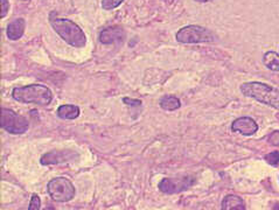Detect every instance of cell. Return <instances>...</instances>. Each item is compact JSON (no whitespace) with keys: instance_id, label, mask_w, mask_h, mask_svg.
<instances>
[{"instance_id":"1","label":"cell","mask_w":279,"mask_h":210,"mask_svg":"<svg viewBox=\"0 0 279 210\" xmlns=\"http://www.w3.org/2000/svg\"><path fill=\"white\" fill-rule=\"evenodd\" d=\"M49 23L53 27L55 33L72 47L83 48L87 44L83 29L73 20L59 18L55 12H51L49 14Z\"/></svg>"},{"instance_id":"2","label":"cell","mask_w":279,"mask_h":210,"mask_svg":"<svg viewBox=\"0 0 279 210\" xmlns=\"http://www.w3.org/2000/svg\"><path fill=\"white\" fill-rule=\"evenodd\" d=\"M12 97L23 104L48 105L53 100V93L44 84H29L26 87L14 88Z\"/></svg>"},{"instance_id":"3","label":"cell","mask_w":279,"mask_h":210,"mask_svg":"<svg viewBox=\"0 0 279 210\" xmlns=\"http://www.w3.org/2000/svg\"><path fill=\"white\" fill-rule=\"evenodd\" d=\"M244 96L258 100L279 110V89L260 82H247L240 88Z\"/></svg>"},{"instance_id":"4","label":"cell","mask_w":279,"mask_h":210,"mask_svg":"<svg viewBox=\"0 0 279 210\" xmlns=\"http://www.w3.org/2000/svg\"><path fill=\"white\" fill-rule=\"evenodd\" d=\"M176 39L180 44H202V42H213L215 40V35L211 30L204 27L189 25L178 30Z\"/></svg>"},{"instance_id":"5","label":"cell","mask_w":279,"mask_h":210,"mask_svg":"<svg viewBox=\"0 0 279 210\" xmlns=\"http://www.w3.org/2000/svg\"><path fill=\"white\" fill-rule=\"evenodd\" d=\"M47 190L51 199L55 202H69L75 196V187L72 181L64 176H59L49 181Z\"/></svg>"},{"instance_id":"6","label":"cell","mask_w":279,"mask_h":210,"mask_svg":"<svg viewBox=\"0 0 279 210\" xmlns=\"http://www.w3.org/2000/svg\"><path fill=\"white\" fill-rule=\"evenodd\" d=\"M0 125L6 132L11 135H23L28 130V120L24 116L18 115L17 112L10 109H1V117H0Z\"/></svg>"},{"instance_id":"7","label":"cell","mask_w":279,"mask_h":210,"mask_svg":"<svg viewBox=\"0 0 279 210\" xmlns=\"http://www.w3.org/2000/svg\"><path fill=\"white\" fill-rule=\"evenodd\" d=\"M195 184L194 176H182V178H166L159 182L158 188L164 194H177L191 188Z\"/></svg>"},{"instance_id":"8","label":"cell","mask_w":279,"mask_h":210,"mask_svg":"<svg viewBox=\"0 0 279 210\" xmlns=\"http://www.w3.org/2000/svg\"><path fill=\"white\" fill-rule=\"evenodd\" d=\"M74 157H77V154L75 152L70 150H62V151H51L45 155H42V158L40 159L41 165L47 166V165H57V163H66V161L73 160Z\"/></svg>"},{"instance_id":"9","label":"cell","mask_w":279,"mask_h":210,"mask_svg":"<svg viewBox=\"0 0 279 210\" xmlns=\"http://www.w3.org/2000/svg\"><path fill=\"white\" fill-rule=\"evenodd\" d=\"M258 125L251 117H241L232 121L231 131L232 132H238L243 136H251L257 132Z\"/></svg>"},{"instance_id":"10","label":"cell","mask_w":279,"mask_h":210,"mask_svg":"<svg viewBox=\"0 0 279 210\" xmlns=\"http://www.w3.org/2000/svg\"><path fill=\"white\" fill-rule=\"evenodd\" d=\"M125 38V32L121 26L106 27L100 33V41L103 45H111L115 42H122Z\"/></svg>"},{"instance_id":"11","label":"cell","mask_w":279,"mask_h":210,"mask_svg":"<svg viewBox=\"0 0 279 210\" xmlns=\"http://www.w3.org/2000/svg\"><path fill=\"white\" fill-rule=\"evenodd\" d=\"M25 28H26V21H25L24 18H18V19H14L8 23L6 34H7V38L10 40L17 41L23 38Z\"/></svg>"},{"instance_id":"12","label":"cell","mask_w":279,"mask_h":210,"mask_svg":"<svg viewBox=\"0 0 279 210\" xmlns=\"http://www.w3.org/2000/svg\"><path fill=\"white\" fill-rule=\"evenodd\" d=\"M79 108L77 105L73 104H63L59 106L56 114L59 116V118L64 120H73L75 118H77L79 116Z\"/></svg>"},{"instance_id":"13","label":"cell","mask_w":279,"mask_h":210,"mask_svg":"<svg viewBox=\"0 0 279 210\" xmlns=\"http://www.w3.org/2000/svg\"><path fill=\"white\" fill-rule=\"evenodd\" d=\"M223 210H244V202L240 196L237 195H227L222 201Z\"/></svg>"},{"instance_id":"14","label":"cell","mask_w":279,"mask_h":210,"mask_svg":"<svg viewBox=\"0 0 279 210\" xmlns=\"http://www.w3.org/2000/svg\"><path fill=\"white\" fill-rule=\"evenodd\" d=\"M159 104L165 111H176L178 109H180L181 102L176 96H164L159 102Z\"/></svg>"},{"instance_id":"15","label":"cell","mask_w":279,"mask_h":210,"mask_svg":"<svg viewBox=\"0 0 279 210\" xmlns=\"http://www.w3.org/2000/svg\"><path fill=\"white\" fill-rule=\"evenodd\" d=\"M263 63L272 71H279V54L276 51H268L263 56Z\"/></svg>"},{"instance_id":"16","label":"cell","mask_w":279,"mask_h":210,"mask_svg":"<svg viewBox=\"0 0 279 210\" xmlns=\"http://www.w3.org/2000/svg\"><path fill=\"white\" fill-rule=\"evenodd\" d=\"M123 1H125V0H102V7L103 10L111 11L117 8Z\"/></svg>"},{"instance_id":"17","label":"cell","mask_w":279,"mask_h":210,"mask_svg":"<svg viewBox=\"0 0 279 210\" xmlns=\"http://www.w3.org/2000/svg\"><path fill=\"white\" fill-rule=\"evenodd\" d=\"M265 161L269 163V165L278 167L279 166V152L275 151V152H271V153L266 154Z\"/></svg>"},{"instance_id":"18","label":"cell","mask_w":279,"mask_h":210,"mask_svg":"<svg viewBox=\"0 0 279 210\" xmlns=\"http://www.w3.org/2000/svg\"><path fill=\"white\" fill-rule=\"evenodd\" d=\"M40 206H41V200H40V197L36 195V194H33L29 202L28 210H39Z\"/></svg>"},{"instance_id":"19","label":"cell","mask_w":279,"mask_h":210,"mask_svg":"<svg viewBox=\"0 0 279 210\" xmlns=\"http://www.w3.org/2000/svg\"><path fill=\"white\" fill-rule=\"evenodd\" d=\"M1 1V14H0V18L4 19V18L7 15L8 11H10V1L8 0H0Z\"/></svg>"},{"instance_id":"20","label":"cell","mask_w":279,"mask_h":210,"mask_svg":"<svg viewBox=\"0 0 279 210\" xmlns=\"http://www.w3.org/2000/svg\"><path fill=\"white\" fill-rule=\"evenodd\" d=\"M123 102H124L127 105L136 106V108H140V106H142V100L128 98V97H124V98H123Z\"/></svg>"},{"instance_id":"21","label":"cell","mask_w":279,"mask_h":210,"mask_svg":"<svg viewBox=\"0 0 279 210\" xmlns=\"http://www.w3.org/2000/svg\"><path fill=\"white\" fill-rule=\"evenodd\" d=\"M269 142L274 146H279V131H274L269 136Z\"/></svg>"},{"instance_id":"22","label":"cell","mask_w":279,"mask_h":210,"mask_svg":"<svg viewBox=\"0 0 279 210\" xmlns=\"http://www.w3.org/2000/svg\"><path fill=\"white\" fill-rule=\"evenodd\" d=\"M195 1H198V2H208V1H211V0H195Z\"/></svg>"},{"instance_id":"23","label":"cell","mask_w":279,"mask_h":210,"mask_svg":"<svg viewBox=\"0 0 279 210\" xmlns=\"http://www.w3.org/2000/svg\"><path fill=\"white\" fill-rule=\"evenodd\" d=\"M23 1H29V0H23Z\"/></svg>"},{"instance_id":"24","label":"cell","mask_w":279,"mask_h":210,"mask_svg":"<svg viewBox=\"0 0 279 210\" xmlns=\"http://www.w3.org/2000/svg\"><path fill=\"white\" fill-rule=\"evenodd\" d=\"M278 208H279V207H275V209H278Z\"/></svg>"}]
</instances>
